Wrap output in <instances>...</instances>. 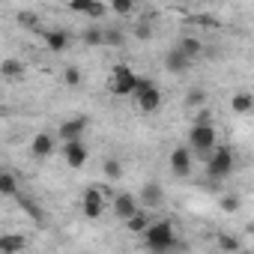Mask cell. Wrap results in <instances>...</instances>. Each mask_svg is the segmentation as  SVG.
I'll return each mask as SVG.
<instances>
[{
  "mask_svg": "<svg viewBox=\"0 0 254 254\" xmlns=\"http://www.w3.org/2000/svg\"><path fill=\"white\" fill-rule=\"evenodd\" d=\"M126 42V33L120 30V27H108L105 30V45H111V48H120Z\"/></svg>",
  "mask_w": 254,
  "mask_h": 254,
  "instance_id": "cb8c5ba5",
  "label": "cell"
},
{
  "mask_svg": "<svg viewBox=\"0 0 254 254\" xmlns=\"http://www.w3.org/2000/svg\"><path fill=\"white\" fill-rule=\"evenodd\" d=\"M0 194H3V197H18V180H15L12 171L0 174Z\"/></svg>",
  "mask_w": 254,
  "mask_h": 254,
  "instance_id": "ffe728a7",
  "label": "cell"
},
{
  "mask_svg": "<svg viewBox=\"0 0 254 254\" xmlns=\"http://www.w3.org/2000/svg\"><path fill=\"white\" fill-rule=\"evenodd\" d=\"M45 45L54 54H63L69 48V33L66 30H45Z\"/></svg>",
  "mask_w": 254,
  "mask_h": 254,
  "instance_id": "2e32d148",
  "label": "cell"
},
{
  "mask_svg": "<svg viewBox=\"0 0 254 254\" xmlns=\"http://www.w3.org/2000/svg\"><path fill=\"white\" fill-rule=\"evenodd\" d=\"M150 224H153V218H150V212H147V209H141L132 221H126V227H129L132 233H138V236H144V233L150 230Z\"/></svg>",
  "mask_w": 254,
  "mask_h": 254,
  "instance_id": "d6986e66",
  "label": "cell"
},
{
  "mask_svg": "<svg viewBox=\"0 0 254 254\" xmlns=\"http://www.w3.org/2000/svg\"><path fill=\"white\" fill-rule=\"evenodd\" d=\"M102 171H105V177H108V180H123V165H120L117 159H105Z\"/></svg>",
  "mask_w": 254,
  "mask_h": 254,
  "instance_id": "d4e9b609",
  "label": "cell"
},
{
  "mask_svg": "<svg viewBox=\"0 0 254 254\" xmlns=\"http://www.w3.org/2000/svg\"><path fill=\"white\" fill-rule=\"evenodd\" d=\"M138 84H141V78L135 75V69H132V66L117 63V66L111 69V90H114L117 96H132V99H135Z\"/></svg>",
  "mask_w": 254,
  "mask_h": 254,
  "instance_id": "3957f363",
  "label": "cell"
},
{
  "mask_svg": "<svg viewBox=\"0 0 254 254\" xmlns=\"http://www.w3.org/2000/svg\"><path fill=\"white\" fill-rule=\"evenodd\" d=\"M18 21H21L24 27H36V24H39V18H36L33 12H21V15H18Z\"/></svg>",
  "mask_w": 254,
  "mask_h": 254,
  "instance_id": "d6a6232c",
  "label": "cell"
},
{
  "mask_svg": "<svg viewBox=\"0 0 254 254\" xmlns=\"http://www.w3.org/2000/svg\"><path fill=\"white\" fill-rule=\"evenodd\" d=\"M138 200H141V206H144V209H159V206L165 203V191H162V186H159V183H144V189H141Z\"/></svg>",
  "mask_w": 254,
  "mask_h": 254,
  "instance_id": "7c38bea8",
  "label": "cell"
},
{
  "mask_svg": "<svg viewBox=\"0 0 254 254\" xmlns=\"http://www.w3.org/2000/svg\"><path fill=\"white\" fill-rule=\"evenodd\" d=\"M191 126H212V114H209V111H197Z\"/></svg>",
  "mask_w": 254,
  "mask_h": 254,
  "instance_id": "1f68e13d",
  "label": "cell"
},
{
  "mask_svg": "<svg viewBox=\"0 0 254 254\" xmlns=\"http://www.w3.org/2000/svg\"><path fill=\"white\" fill-rule=\"evenodd\" d=\"M81 212H84V218H90V221H96V218H102V212H105V191L102 189H87L84 191V200H81Z\"/></svg>",
  "mask_w": 254,
  "mask_h": 254,
  "instance_id": "52a82bcc",
  "label": "cell"
},
{
  "mask_svg": "<svg viewBox=\"0 0 254 254\" xmlns=\"http://www.w3.org/2000/svg\"><path fill=\"white\" fill-rule=\"evenodd\" d=\"M144 248L150 254H174V248H180V239H177V230L168 218H159L150 224V230L141 236Z\"/></svg>",
  "mask_w": 254,
  "mask_h": 254,
  "instance_id": "6da1fadb",
  "label": "cell"
},
{
  "mask_svg": "<svg viewBox=\"0 0 254 254\" xmlns=\"http://www.w3.org/2000/svg\"><path fill=\"white\" fill-rule=\"evenodd\" d=\"M81 78H84V75H81L78 66H66V69H63V81H66V87H78Z\"/></svg>",
  "mask_w": 254,
  "mask_h": 254,
  "instance_id": "83f0119b",
  "label": "cell"
},
{
  "mask_svg": "<svg viewBox=\"0 0 254 254\" xmlns=\"http://www.w3.org/2000/svg\"><path fill=\"white\" fill-rule=\"evenodd\" d=\"M233 168H236V156H233V150L218 144L215 153H212V159L206 162V177H209V180H224V177L233 174Z\"/></svg>",
  "mask_w": 254,
  "mask_h": 254,
  "instance_id": "277c9868",
  "label": "cell"
},
{
  "mask_svg": "<svg viewBox=\"0 0 254 254\" xmlns=\"http://www.w3.org/2000/svg\"><path fill=\"white\" fill-rule=\"evenodd\" d=\"M203 102H206V93H203L200 87H194V90L186 93V108H200Z\"/></svg>",
  "mask_w": 254,
  "mask_h": 254,
  "instance_id": "484cf974",
  "label": "cell"
},
{
  "mask_svg": "<svg viewBox=\"0 0 254 254\" xmlns=\"http://www.w3.org/2000/svg\"><path fill=\"white\" fill-rule=\"evenodd\" d=\"M18 203L27 209V215H30L33 221H42V209H39V203H33L30 197H18Z\"/></svg>",
  "mask_w": 254,
  "mask_h": 254,
  "instance_id": "f546056e",
  "label": "cell"
},
{
  "mask_svg": "<svg viewBox=\"0 0 254 254\" xmlns=\"http://www.w3.org/2000/svg\"><path fill=\"white\" fill-rule=\"evenodd\" d=\"M230 111H233V114H248V111H254V93L236 90V93L230 96Z\"/></svg>",
  "mask_w": 254,
  "mask_h": 254,
  "instance_id": "5bb4252c",
  "label": "cell"
},
{
  "mask_svg": "<svg viewBox=\"0 0 254 254\" xmlns=\"http://www.w3.org/2000/svg\"><path fill=\"white\" fill-rule=\"evenodd\" d=\"M215 242H218V248L227 251V254H239V251H242V248H239V239H236L233 233H218Z\"/></svg>",
  "mask_w": 254,
  "mask_h": 254,
  "instance_id": "603a6c76",
  "label": "cell"
},
{
  "mask_svg": "<svg viewBox=\"0 0 254 254\" xmlns=\"http://www.w3.org/2000/svg\"><path fill=\"white\" fill-rule=\"evenodd\" d=\"M135 36H138L141 42H150V39H153V24H150V21H138V24H135Z\"/></svg>",
  "mask_w": 254,
  "mask_h": 254,
  "instance_id": "4dcf8cb0",
  "label": "cell"
},
{
  "mask_svg": "<svg viewBox=\"0 0 254 254\" xmlns=\"http://www.w3.org/2000/svg\"><path fill=\"white\" fill-rule=\"evenodd\" d=\"M87 132V117H69L60 123V129H57V138L63 144H72V141H81V135Z\"/></svg>",
  "mask_w": 254,
  "mask_h": 254,
  "instance_id": "ba28073f",
  "label": "cell"
},
{
  "mask_svg": "<svg viewBox=\"0 0 254 254\" xmlns=\"http://www.w3.org/2000/svg\"><path fill=\"white\" fill-rule=\"evenodd\" d=\"M177 48H180V51H183L186 57H191V60H194V57H197V54L203 51V42H200L197 36H183V39L177 42Z\"/></svg>",
  "mask_w": 254,
  "mask_h": 254,
  "instance_id": "44dd1931",
  "label": "cell"
},
{
  "mask_svg": "<svg viewBox=\"0 0 254 254\" xmlns=\"http://www.w3.org/2000/svg\"><path fill=\"white\" fill-rule=\"evenodd\" d=\"M218 203H221V209H224V212H239V206H242L239 194H221V197H218Z\"/></svg>",
  "mask_w": 254,
  "mask_h": 254,
  "instance_id": "4316f807",
  "label": "cell"
},
{
  "mask_svg": "<svg viewBox=\"0 0 254 254\" xmlns=\"http://www.w3.org/2000/svg\"><path fill=\"white\" fill-rule=\"evenodd\" d=\"M215 147H218V132H215V126H191V129H189V150H191L203 165L212 159Z\"/></svg>",
  "mask_w": 254,
  "mask_h": 254,
  "instance_id": "7a4b0ae2",
  "label": "cell"
},
{
  "mask_svg": "<svg viewBox=\"0 0 254 254\" xmlns=\"http://www.w3.org/2000/svg\"><path fill=\"white\" fill-rule=\"evenodd\" d=\"M63 156H66L69 168H84V165H87V147H84L81 141L63 144Z\"/></svg>",
  "mask_w": 254,
  "mask_h": 254,
  "instance_id": "4fadbf2b",
  "label": "cell"
},
{
  "mask_svg": "<svg viewBox=\"0 0 254 254\" xmlns=\"http://www.w3.org/2000/svg\"><path fill=\"white\" fill-rule=\"evenodd\" d=\"M159 105H162V90L156 87V81L141 78L138 93H135V108H138L141 114H156V111H159Z\"/></svg>",
  "mask_w": 254,
  "mask_h": 254,
  "instance_id": "5b68a950",
  "label": "cell"
},
{
  "mask_svg": "<svg viewBox=\"0 0 254 254\" xmlns=\"http://www.w3.org/2000/svg\"><path fill=\"white\" fill-rule=\"evenodd\" d=\"M69 12H78V15H87V18L99 21V18L108 12V6L99 3V0H72V3H69Z\"/></svg>",
  "mask_w": 254,
  "mask_h": 254,
  "instance_id": "8fae6325",
  "label": "cell"
},
{
  "mask_svg": "<svg viewBox=\"0 0 254 254\" xmlns=\"http://www.w3.org/2000/svg\"><path fill=\"white\" fill-rule=\"evenodd\" d=\"M191 159H194V153L189 147H177L171 153V171H174V177H189L191 174Z\"/></svg>",
  "mask_w": 254,
  "mask_h": 254,
  "instance_id": "30bf717a",
  "label": "cell"
},
{
  "mask_svg": "<svg viewBox=\"0 0 254 254\" xmlns=\"http://www.w3.org/2000/svg\"><path fill=\"white\" fill-rule=\"evenodd\" d=\"M0 75H3L6 81H18V78H24V63L15 60V57H6L3 63H0Z\"/></svg>",
  "mask_w": 254,
  "mask_h": 254,
  "instance_id": "e0dca14e",
  "label": "cell"
},
{
  "mask_svg": "<svg viewBox=\"0 0 254 254\" xmlns=\"http://www.w3.org/2000/svg\"><path fill=\"white\" fill-rule=\"evenodd\" d=\"M239 254H254V251H245V248H242V251H239Z\"/></svg>",
  "mask_w": 254,
  "mask_h": 254,
  "instance_id": "836d02e7",
  "label": "cell"
},
{
  "mask_svg": "<svg viewBox=\"0 0 254 254\" xmlns=\"http://www.w3.org/2000/svg\"><path fill=\"white\" fill-rule=\"evenodd\" d=\"M0 254H24V236L6 233L3 239H0Z\"/></svg>",
  "mask_w": 254,
  "mask_h": 254,
  "instance_id": "ac0fdd59",
  "label": "cell"
},
{
  "mask_svg": "<svg viewBox=\"0 0 254 254\" xmlns=\"http://www.w3.org/2000/svg\"><path fill=\"white\" fill-rule=\"evenodd\" d=\"M30 150H33V156H39V159L51 156V153H54V135H48V132H39V135H33V141H30Z\"/></svg>",
  "mask_w": 254,
  "mask_h": 254,
  "instance_id": "9a60e30c",
  "label": "cell"
},
{
  "mask_svg": "<svg viewBox=\"0 0 254 254\" xmlns=\"http://www.w3.org/2000/svg\"><path fill=\"white\" fill-rule=\"evenodd\" d=\"M141 209H144V206H141V200H138L135 194H129V191H117V194H114V215H117L120 221H132Z\"/></svg>",
  "mask_w": 254,
  "mask_h": 254,
  "instance_id": "8992f818",
  "label": "cell"
},
{
  "mask_svg": "<svg viewBox=\"0 0 254 254\" xmlns=\"http://www.w3.org/2000/svg\"><path fill=\"white\" fill-rule=\"evenodd\" d=\"M84 45H90V48H96V45H105V30L102 27H96V24H90L87 30H84Z\"/></svg>",
  "mask_w": 254,
  "mask_h": 254,
  "instance_id": "7402d4cb",
  "label": "cell"
},
{
  "mask_svg": "<svg viewBox=\"0 0 254 254\" xmlns=\"http://www.w3.org/2000/svg\"><path fill=\"white\" fill-rule=\"evenodd\" d=\"M162 63H165V69H168L171 75H186V72L191 69V57H186L180 48H168L165 57H162Z\"/></svg>",
  "mask_w": 254,
  "mask_h": 254,
  "instance_id": "9c48e42d",
  "label": "cell"
},
{
  "mask_svg": "<svg viewBox=\"0 0 254 254\" xmlns=\"http://www.w3.org/2000/svg\"><path fill=\"white\" fill-rule=\"evenodd\" d=\"M111 12H114V15H132V12H135V3H132V0H114V3H111Z\"/></svg>",
  "mask_w": 254,
  "mask_h": 254,
  "instance_id": "f1b7e54d",
  "label": "cell"
}]
</instances>
